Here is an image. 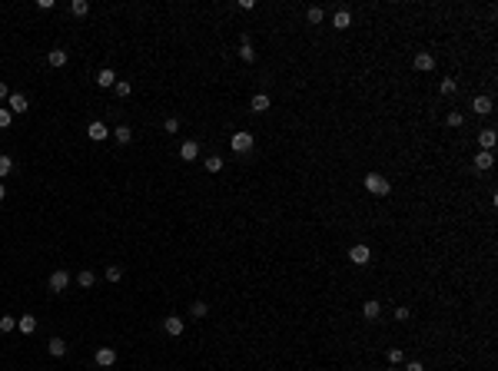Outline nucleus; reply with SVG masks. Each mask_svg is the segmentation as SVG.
Wrapping results in <instances>:
<instances>
[{
	"instance_id": "nucleus-15",
	"label": "nucleus",
	"mask_w": 498,
	"mask_h": 371,
	"mask_svg": "<svg viewBox=\"0 0 498 371\" xmlns=\"http://www.w3.org/2000/svg\"><path fill=\"white\" fill-rule=\"evenodd\" d=\"M349 24H352V14H349V10H336V17H332V27H336V30H346Z\"/></svg>"
},
{
	"instance_id": "nucleus-35",
	"label": "nucleus",
	"mask_w": 498,
	"mask_h": 371,
	"mask_svg": "<svg viewBox=\"0 0 498 371\" xmlns=\"http://www.w3.org/2000/svg\"><path fill=\"white\" fill-rule=\"evenodd\" d=\"M402 348H392V351H389V361H392V364H402Z\"/></svg>"
},
{
	"instance_id": "nucleus-16",
	"label": "nucleus",
	"mask_w": 498,
	"mask_h": 371,
	"mask_svg": "<svg viewBox=\"0 0 498 371\" xmlns=\"http://www.w3.org/2000/svg\"><path fill=\"white\" fill-rule=\"evenodd\" d=\"M113 83H117V73H113L110 66L96 73V87H103V90H106V87H113Z\"/></svg>"
},
{
	"instance_id": "nucleus-34",
	"label": "nucleus",
	"mask_w": 498,
	"mask_h": 371,
	"mask_svg": "<svg viewBox=\"0 0 498 371\" xmlns=\"http://www.w3.org/2000/svg\"><path fill=\"white\" fill-rule=\"evenodd\" d=\"M163 129H166V133H180V119H176V116H170V119L163 123Z\"/></svg>"
},
{
	"instance_id": "nucleus-22",
	"label": "nucleus",
	"mask_w": 498,
	"mask_h": 371,
	"mask_svg": "<svg viewBox=\"0 0 498 371\" xmlns=\"http://www.w3.org/2000/svg\"><path fill=\"white\" fill-rule=\"evenodd\" d=\"M70 14L73 17H87L90 14V4H87V0H73V4H70Z\"/></svg>"
},
{
	"instance_id": "nucleus-30",
	"label": "nucleus",
	"mask_w": 498,
	"mask_h": 371,
	"mask_svg": "<svg viewBox=\"0 0 498 371\" xmlns=\"http://www.w3.org/2000/svg\"><path fill=\"white\" fill-rule=\"evenodd\" d=\"M306 17H309V24H322V17H325V14H322V7H309V14H306Z\"/></svg>"
},
{
	"instance_id": "nucleus-28",
	"label": "nucleus",
	"mask_w": 498,
	"mask_h": 371,
	"mask_svg": "<svg viewBox=\"0 0 498 371\" xmlns=\"http://www.w3.org/2000/svg\"><path fill=\"white\" fill-rule=\"evenodd\" d=\"M123 278V269L120 265H106V282H120Z\"/></svg>"
},
{
	"instance_id": "nucleus-14",
	"label": "nucleus",
	"mask_w": 498,
	"mask_h": 371,
	"mask_svg": "<svg viewBox=\"0 0 498 371\" xmlns=\"http://www.w3.org/2000/svg\"><path fill=\"white\" fill-rule=\"evenodd\" d=\"M47 351H50L53 358H64V355H67V341H64V338H50V341H47Z\"/></svg>"
},
{
	"instance_id": "nucleus-10",
	"label": "nucleus",
	"mask_w": 498,
	"mask_h": 371,
	"mask_svg": "<svg viewBox=\"0 0 498 371\" xmlns=\"http://www.w3.org/2000/svg\"><path fill=\"white\" fill-rule=\"evenodd\" d=\"M472 110L478 113V116H488V113H491V96H475V100H472Z\"/></svg>"
},
{
	"instance_id": "nucleus-5",
	"label": "nucleus",
	"mask_w": 498,
	"mask_h": 371,
	"mask_svg": "<svg viewBox=\"0 0 498 371\" xmlns=\"http://www.w3.org/2000/svg\"><path fill=\"white\" fill-rule=\"evenodd\" d=\"M67 285H70V275H67L64 269H57L53 275H50V292H67Z\"/></svg>"
},
{
	"instance_id": "nucleus-31",
	"label": "nucleus",
	"mask_w": 498,
	"mask_h": 371,
	"mask_svg": "<svg viewBox=\"0 0 498 371\" xmlns=\"http://www.w3.org/2000/svg\"><path fill=\"white\" fill-rule=\"evenodd\" d=\"M438 90H442V96H452L455 90H459V83H455V80H442V87Z\"/></svg>"
},
{
	"instance_id": "nucleus-6",
	"label": "nucleus",
	"mask_w": 498,
	"mask_h": 371,
	"mask_svg": "<svg viewBox=\"0 0 498 371\" xmlns=\"http://www.w3.org/2000/svg\"><path fill=\"white\" fill-rule=\"evenodd\" d=\"M163 328H166V335H183V328H186V322H183L180 315H166V322H163Z\"/></svg>"
},
{
	"instance_id": "nucleus-32",
	"label": "nucleus",
	"mask_w": 498,
	"mask_h": 371,
	"mask_svg": "<svg viewBox=\"0 0 498 371\" xmlns=\"http://www.w3.org/2000/svg\"><path fill=\"white\" fill-rule=\"evenodd\" d=\"M10 123H14V113H10V110H4V106H0V129H7Z\"/></svg>"
},
{
	"instance_id": "nucleus-39",
	"label": "nucleus",
	"mask_w": 498,
	"mask_h": 371,
	"mask_svg": "<svg viewBox=\"0 0 498 371\" xmlns=\"http://www.w3.org/2000/svg\"><path fill=\"white\" fill-rule=\"evenodd\" d=\"M405 371H425V368H422V361H409V364H405Z\"/></svg>"
},
{
	"instance_id": "nucleus-8",
	"label": "nucleus",
	"mask_w": 498,
	"mask_h": 371,
	"mask_svg": "<svg viewBox=\"0 0 498 371\" xmlns=\"http://www.w3.org/2000/svg\"><path fill=\"white\" fill-rule=\"evenodd\" d=\"M180 156L186 159V163H193V159L199 156V142H196V139H186V142L180 146Z\"/></svg>"
},
{
	"instance_id": "nucleus-4",
	"label": "nucleus",
	"mask_w": 498,
	"mask_h": 371,
	"mask_svg": "<svg viewBox=\"0 0 498 371\" xmlns=\"http://www.w3.org/2000/svg\"><path fill=\"white\" fill-rule=\"evenodd\" d=\"M93 361L100 364V368H113V364H117V351H113V348H96Z\"/></svg>"
},
{
	"instance_id": "nucleus-3",
	"label": "nucleus",
	"mask_w": 498,
	"mask_h": 371,
	"mask_svg": "<svg viewBox=\"0 0 498 371\" xmlns=\"http://www.w3.org/2000/svg\"><path fill=\"white\" fill-rule=\"evenodd\" d=\"M369 259H372L369 245H352V249H349V262H352V265H365Z\"/></svg>"
},
{
	"instance_id": "nucleus-18",
	"label": "nucleus",
	"mask_w": 498,
	"mask_h": 371,
	"mask_svg": "<svg viewBox=\"0 0 498 371\" xmlns=\"http://www.w3.org/2000/svg\"><path fill=\"white\" fill-rule=\"evenodd\" d=\"M249 110H253V113H266L269 110V96L266 93H256L253 103H249Z\"/></svg>"
},
{
	"instance_id": "nucleus-13",
	"label": "nucleus",
	"mask_w": 498,
	"mask_h": 371,
	"mask_svg": "<svg viewBox=\"0 0 498 371\" xmlns=\"http://www.w3.org/2000/svg\"><path fill=\"white\" fill-rule=\"evenodd\" d=\"M47 63L53 66V70L67 66V50H50V53H47Z\"/></svg>"
},
{
	"instance_id": "nucleus-12",
	"label": "nucleus",
	"mask_w": 498,
	"mask_h": 371,
	"mask_svg": "<svg viewBox=\"0 0 498 371\" xmlns=\"http://www.w3.org/2000/svg\"><path fill=\"white\" fill-rule=\"evenodd\" d=\"M106 133H110V129L103 126V123H90V126H87V136L93 142H103V139H106Z\"/></svg>"
},
{
	"instance_id": "nucleus-25",
	"label": "nucleus",
	"mask_w": 498,
	"mask_h": 371,
	"mask_svg": "<svg viewBox=\"0 0 498 371\" xmlns=\"http://www.w3.org/2000/svg\"><path fill=\"white\" fill-rule=\"evenodd\" d=\"M203 166H206V173H219V169H223V159L219 156H209V159H203Z\"/></svg>"
},
{
	"instance_id": "nucleus-24",
	"label": "nucleus",
	"mask_w": 498,
	"mask_h": 371,
	"mask_svg": "<svg viewBox=\"0 0 498 371\" xmlns=\"http://www.w3.org/2000/svg\"><path fill=\"white\" fill-rule=\"evenodd\" d=\"M239 60H243V63H253V60H256V53H253L249 43H239Z\"/></svg>"
},
{
	"instance_id": "nucleus-36",
	"label": "nucleus",
	"mask_w": 498,
	"mask_h": 371,
	"mask_svg": "<svg viewBox=\"0 0 498 371\" xmlns=\"http://www.w3.org/2000/svg\"><path fill=\"white\" fill-rule=\"evenodd\" d=\"M462 123H465V116H462V113H449V126H455V129H459Z\"/></svg>"
},
{
	"instance_id": "nucleus-38",
	"label": "nucleus",
	"mask_w": 498,
	"mask_h": 371,
	"mask_svg": "<svg viewBox=\"0 0 498 371\" xmlns=\"http://www.w3.org/2000/svg\"><path fill=\"white\" fill-rule=\"evenodd\" d=\"M7 96H10V90H7V83H4V80H0V103L7 100Z\"/></svg>"
},
{
	"instance_id": "nucleus-20",
	"label": "nucleus",
	"mask_w": 498,
	"mask_h": 371,
	"mask_svg": "<svg viewBox=\"0 0 498 371\" xmlns=\"http://www.w3.org/2000/svg\"><path fill=\"white\" fill-rule=\"evenodd\" d=\"M379 312H382V305H379L375 299H369V302L362 305V315H365V318H379Z\"/></svg>"
},
{
	"instance_id": "nucleus-7",
	"label": "nucleus",
	"mask_w": 498,
	"mask_h": 371,
	"mask_svg": "<svg viewBox=\"0 0 498 371\" xmlns=\"http://www.w3.org/2000/svg\"><path fill=\"white\" fill-rule=\"evenodd\" d=\"M412 63H415V70H422V73H428V70H435V56H432V53H425V50H422V53H415V60H412Z\"/></svg>"
},
{
	"instance_id": "nucleus-41",
	"label": "nucleus",
	"mask_w": 498,
	"mask_h": 371,
	"mask_svg": "<svg viewBox=\"0 0 498 371\" xmlns=\"http://www.w3.org/2000/svg\"><path fill=\"white\" fill-rule=\"evenodd\" d=\"M389 371H396V368H389Z\"/></svg>"
},
{
	"instance_id": "nucleus-23",
	"label": "nucleus",
	"mask_w": 498,
	"mask_h": 371,
	"mask_svg": "<svg viewBox=\"0 0 498 371\" xmlns=\"http://www.w3.org/2000/svg\"><path fill=\"white\" fill-rule=\"evenodd\" d=\"M113 136H117V142H123V146H127V142L133 139V129H130V126H117V129H113Z\"/></svg>"
},
{
	"instance_id": "nucleus-11",
	"label": "nucleus",
	"mask_w": 498,
	"mask_h": 371,
	"mask_svg": "<svg viewBox=\"0 0 498 371\" xmlns=\"http://www.w3.org/2000/svg\"><path fill=\"white\" fill-rule=\"evenodd\" d=\"M491 166H495V156H491L488 150H482L475 156V169H478V173H485V169H491Z\"/></svg>"
},
{
	"instance_id": "nucleus-21",
	"label": "nucleus",
	"mask_w": 498,
	"mask_h": 371,
	"mask_svg": "<svg viewBox=\"0 0 498 371\" xmlns=\"http://www.w3.org/2000/svg\"><path fill=\"white\" fill-rule=\"evenodd\" d=\"M93 282H96V275H93L90 269H83V272L77 275V285H80V288H93Z\"/></svg>"
},
{
	"instance_id": "nucleus-27",
	"label": "nucleus",
	"mask_w": 498,
	"mask_h": 371,
	"mask_svg": "<svg viewBox=\"0 0 498 371\" xmlns=\"http://www.w3.org/2000/svg\"><path fill=\"white\" fill-rule=\"evenodd\" d=\"M206 312H209V305H206V302H193V308H190L193 318H206Z\"/></svg>"
},
{
	"instance_id": "nucleus-2",
	"label": "nucleus",
	"mask_w": 498,
	"mask_h": 371,
	"mask_svg": "<svg viewBox=\"0 0 498 371\" xmlns=\"http://www.w3.org/2000/svg\"><path fill=\"white\" fill-rule=\"evenodd\" d=\"M230 146H233V153H253L256 139H253V133H233Z\"/></svg>"
},
{
	"instance_id": "nucleus-29",
	"label": "nucleus",
	"mask_w": 498,
	"mask_h": 371,
	"mask_svg": "<svg viewBox=\"0 0 498 371\" xmlns=\"http://www.w3.org/2000/svg\"><path fill=\"white\" fill-rule=\"evenodd\" d=\"M10 169H14V159H10V156H0V179L10 176Z\"/></svg>"
},
{
	"instance_id": "nucleus-9",
	"label": "nucleus",
	"mask_w": 498,
	"mask_h": 371,
	"mask_svg": "<svg viewBox=\"0 0 498 371\" xmlns=\"http://www.w3.org/2000/svg\"><path fill=\"white\" fill-rule=\"evenodd\" d=\"M7 106H10V113H27V96L24 93H10Z\"/></svg>"
},
{
	"instance_id": "nucleus-37",
	"label": "nucleus",
	"mask_w": 498,
	"mask_h": 371,
	"mask_svg": "<svg viewBox=\"0 0 498 371\" xmlns=\"http://www.w3.org/2000/svg\"><path fill=\"white\" fill-rule=\"evenodd\" d=\"M409 315H412V312H409V308H396V318H399V322H409Z\"/></svg>"
},
{
	"instance_id": "nucleus-40",
	"label": "nucleus",
	"mask_w": 498,
	"mask_h": 371,
	"mask_svg": "<svg viewBox=\"0 0 498 371\" xmlns=\"http://www.w3.org/2000/svg\"><path fill=\"white\" fill-rule=\"evenodd\" d=\"M4 196H7V189H4V182H0V199H4Z\"/></svg>"
},
{
	"instance_id": "nucleus-17",
	"label": "nucleus",
	"mask_w": 498,
	"mask_h": 371,
	"mask_svg": "<svg viewBox=\"0 0 498 371\" xmlns=\"http://www.w3.org/2000/svg\"><path fill=\"white\" fill-rule=\"evenodd\" d=\"M17 328H20L24 335H33V332H37V318H33V315H24V318H17Z\"/></svg>"
},
{
	"instance_id": "nucleus-1",
	"label": "nucleus",
	"mask_w": 498,
	"mask_h": 371,
	"mask_svg": "<svg viewBox=\"0 0 498 371\" xmlns=\"http://www.w3.org/2000/svg\"><path fill=\"white\" fill-rule=\"evenodd\" d=\"M362 186L372 192V196H389V189H392V186H389V179H385V176H379V173H369V176L362 179Z\"/></svg>"
},
{
	"instance_id": "nucleus-33",
	"label": "nucleus",
	"mask_w": 498,
	"mask_h": 371,
	"mask_svg": "<svg viewBox=\"0 0 498 371\" xmlns=\"http://www.w3.org/2000/svg\"><path fill=\"white\" fill-rule=\"evenodd\" d=\"M14 328H17V318H10V315L0 318V332H14Z\"/></svg>"
},
{
	"instance_id": "nucleus-26",
	"label": "nucleus",
	"mask_w": 498,
	"mask_h": 371,
	"mask_svg": "<svg viewBox=\"0 0 498 371\" xmlns=\"http://www.w3.org/2000/svg\"><path fill=\"white\" fill-rule=\"evenodd\" d=\"M113 93H117V96H130V93H133V87H130L127 80H117V83H113Z\"/></svg>"
},
{
	"instance_id": "nucleus-19",
	"label": "nucleus",
	"mask_w": 498,
	"mask_h": 371,
	"mask_svg": "<svg viewBox=\"0 0 498 371\" xmlns=\"http://www.w3.org/2000/svg\"><path fill=\"white\" fill-rule=\"evenodd\" d=\"M495 129H482V133H478V142H482V150H488L491 153V146H495Z\"/></svg>"
}]
</instances>
